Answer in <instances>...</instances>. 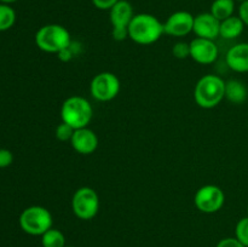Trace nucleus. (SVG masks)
Wrapping results in <instances>:
<instances>
[{
  "mask_svg": "<svg viewBox=\"0 0 248 247\" xmlns=\"http://www.w3.org/2000/svg\"><path fill=\"white\" fill-rule=\"evenodd\" d=\"M164 34V23L152 14H136L128 26V38L140 45H152Z\"/></svg>",
  "mask_w": 248,
  "mask_h": 247,
  "instance_id": "nucleus-1",
  "label": "nucleus"
},
{
  "mask_svg": "<svg viewBox=\"0 0 248 247\" xmlns=\"http://www.w3.org/2000/svg\"><path fill=\"white\" fill-rule=\"evenodd\" d=\"M228 67L236 73H248V43H239L229 48L225 56Z\"/></svg>",
  "mask_w": 248,
  "mask_h": 247,
  "instance_id": "nucleus-14",
  "label": "nucleus"
},
{
  "mask_svg": "<svg viewBox=\"0 0 248 247\" xmlns=\"http://www.w3.org/2000/svg\"><path fill=\"white\" fill-rule=\"evenodd\" d=\"M65 247H74V246H65Z\"/></svg>",
  "mask_w": 248,
  "mask_h": 247,
  "instance_id": "nucleus-31",
  "label": "nucleus"
},
{
  "mask_svg": "<svg viewBox=\"0 0 248 247\" xmlns=\"http://www.w3.org/2000/svg\"><path fill=\"white\" fill-rule=\"evenodd\" d=\"M237 16L242 19V22L245 23V26L248 27V0L240 4L239 15H237Z\"/></svg>",
  "mask_w": 248,
  "mask_h": 247,
  "instance_id": "nucleus-27",
  "label": "nucleus"
},
{
  "mask_svg": "<svg viewBox=\"0 0 248 247\" xmlns=\"http://www.w3.org/2000/svg\"><path fill=\"white\" fill-rule=\"evenodd\" d=\"M235 0H215L211 5L210 12L220 22L234 16Z\"/></svg>",
  "mask_w": 248,
  "mask_h": 247,
  "instance_id": "nucleus-17",
  "label": "nucleus"
},
{
  "mask_svg": "<svg viewBox=\"0 0 248 247\" xmlns=\"http://www.w3.org/2000/svg\"><path fill=\"white\" fill-rule=\"evenodd\" d=\"M235 1H237V2H240V4H241V2L246 1V0H235Z\"/></svg>",
  "mask_w": 248,
  "mask_h": 247,
  "instance_id": "nucleus-29",
  "label": "nucleus"
},
{
  "mask_svg": "<svg viewBox=\"0 0 248 247\" xmlns=\"http://www.w3.org/2000/svg\"><path fill=\"white\" fill-rule=\"evenodd\" d=\"M118 1H120V0H91L93 6L96 9L102 10V11H106V10L109 11Z\"/></svg>",
  "mask_w": 248,
  "mask_h": 247,
  "instance_id": "nucleus-25",
  "label": "nucleus"
},
{
  "mask_svg": "<svg viewBox=\"0 0 248 247\" xmlns=\"http://www.w3.org/2000/svg\"><path fill=\"white\" fill-rule=\"evenodd\" d=\"M235 237L242 245L248 247V216L241 218L235 227Z\"/></svg>",
  "mask_w": 248,
  "mask_h": 247,
  "instance_id": "nucleus-20",
  "label": "nucleus"
},
{
  "mask_svg": "<svg viewBox=\"0 0 248 247\" xmlns=\"http://www.w3.org/2000/svg\"><path fill=\"white\" fill-rule=\"evenodd\" d=\"M120 87V80L114 73L102 72L92 77L90 93L96 101L109 102L118 96Z\"/></svg>",
  "mask_w": 248,
  "mask_h": 247,
  "instance_id": "nucleus-8",
  "label": "nucleus"
},
{
  "mask_svg": "<svg viewBox=\"0 0 248 247\" xmlns=\"http://www.w3.org/2000/svg\"><path fill=\"white\" fill-rule=\"evenodd\" d=\"M18 1V0H0V4H6V5H11L14 2Z\"/></svg>",
  "mask_w": 248,
  "mask_h": 247,
  "instance_id": "nucleus-28",
  "label": "nucleus"
},
{
  "mask_svg": "<svg viewBox=\"0 0 248 247\" xmlns=\"http://www.w3.org/2000/svg\"><path fill=\"white\" fill-rule=\"evenodd\" d=\"M74 132H75L74 127H72L70 125H68V124L63 123L62 121V123L56 127L55 135H56V138H57L58 140H61V142H70Z\"/></svg>",
  "mask_w": 248,
  "mask_h": 247,
  "instance_id": "nucleus-21",
  "label": "nucleus"
},
{
  "mask_svg": "<svg viewBox=\"0 0 248 247\" xmlns=\"http://www.w3.org/2000/svg\"><path fill=\"white\" fill-rule=\"evenodd\" d=\"M35 44L44 52L58 53L72 44V36L65 27L50 23L38 29L35 33Z\"/></svg>",
  "mask_w": 248,
  "mask_h": 247,
  "instance_id": "nucleus-4",
  "label": "nucleus"
},
{
  "mask_svg": "<svg viewBox=\"0 0 248 247\" xmlns=\"http://www.w3.org/2000/svg\"><path fill=\"white\" fill-rule=\"evenodd\" d=\"M93 116V108L85 97L70 96L61 107V119L75 130L87 127Z\"/></svg>",
  "mask_w": 248,
  "mask_h": 247,
  "instance_id": "nucleus-3",
  "label": "nucleus"
},
{
  "mask_svg": "<svg viewBox=\"0 0 248 247\" xmlns=\"http://www.w3.org/2000/svg\"><path fill=\"white\" fill-rule=\"evenodd\" d=\"M225 202V194L222 188L213 184H206L196 190L194 203L200 212L216 213L222 210Z\"/></svg>",
  "mask_w": 248,
  "mask_h": 247,
  "instance_id": "nucleus-9",
  "label": "nucleus"
},
{
  "mask_svg": "<svg viewBox=\"0 0 248 247\" xmlns=\"http://www.w3.org/2000/svg\"><path fill=\"white\" fill-rule=\"evenodd\" d=\"M172 53L178 60H186V58L190 57V45L186 41H178L173 45Z\"/></svg>",
  "mask_w": 248,
  "mask_h": 247,
  "instance_id": "nucleus-22",
  "label": "nucleus"
},
{
  "mask_svg": "<svg viewBox=\"0 0 248 247\" xmlns=\"http://www.w3.org/2000/svg\"><path fill=\"white\" fill-rule=\"evenodd\" d=\"M220 21L216 18L211 12H202L194 18L193 31L198 38L216 40L219 36Z\"/></svg>",
  "mask_w": 248,
  "mask_h": 247,
  "instance_id": "nucleus-12",
  "label": "nucleus"
},
{
  "mask_svg": "<svg viewBox=\"0 0 248 247\" xmlns=\"http://www.w3.org/2000/svg\"><path fill=\"white\" fill-rule=\"evenodd\" d=\"M78 52L75 51V47H74V43L72 41V44H70L68 47L63 48L62 51H60V52L57 53L58 58H60L61 61H63V62H69L70 60H72L74 56H77Z\"/></svg>",
  "mask_w": 248,
  "mask_h": 247,
  "instance_id": "nucleus-24",
  "label": "nucleus"
},
{
  "mask_svg": "<svg viewBox=\"0 0 248 247\" xmlns=\"http://www.w3.org/2000/svg\"><path fill=\"white\" fill-rule=\"evenodd\" d=\"M135 15L132 4L127 0H120L109 10L111 36L114 40L123 41L128 38V26Z\"/></svg>",
  "mask_w": 248,
  "mask_h": 247,
  "instance_id": "nucleus-7",
  "label": "nucleus"
},
{
  "mask_svg": "<svg viewBox=\"0 0 248 247\" xmlns=\"http://www.w3.org/2000/svg\"><path fill=\"white\" fill-rule=\"evenodd\" d=\"M73 149L81 155H90L96 152L98 148V137L93 130L89 127H82L75 130L70 140Z\"/></svg>",
  "mask_w": 248,
  "mask_h": 247,
  "instance_id": "nucleus-13",
  "label": "nucleus"
},
{
  "mask_svg": "<svg viewBox=\"0 0 248 247\" xmlns=\"http://www.w3.org/2000/svg\"><path fill=\"white\" fill-rule=\"evenodd\" d=\"M18 223L21 229L31 236H41L52 228L53 218L50 211L43 206H29L19 215Z\"/></svg>",
  "mask_w": 248,
  "mask_h": 247,
  "instance_id": "nucleus-5",
  "label": "nucleus"
},
{
  "mask_svg": "<svg viewBox=\"0 0 248 247\" xmlns=\"http://www.w3.org/2000/svg\"><path fill=\"white\" fill-rule=\"evenodd\" d=\"M16 22V11L11 5L0 4V31H9Z\"/></svg>",
  "mask_w": 248,
  "mask_h": 247,
  "instance_id": "nucleus-19",
  "label": "nucleus"
},
{
  "mask_svg": "<svg viewBox=\"0 0 248 247\" xmlns=\"http://www.w3.org/2000/svg\"><path fill=\"white\" fill-rule=\"evenodd\" d=\"M247 216H248V206H247Z\"/></svg>",
  "mask_w": 248,
  "mask_h": 247,
  "instance_id": "nucleus-30",
  "label": "nucleus"
},
{
  "mask_svg": "<svg viewBox=\"0 0 248 247\" xmlns=\"http://www.w3.org/2000/svg\"><path fill=\"white\" fill-rule=\"evenodd\" d=\"M245 27L246 26L242 22V19L234 15V16L220 22L219 36H222L225 40H234L244 33Z\"/></svg>",
  "mask_w": 248,
  "mask_h": 247,
  "instance_id": "nucleus-16",
  "label": "nucleus"
},
{
  "mask_svg": "<svg viewBox=\"0 0 248 247\" xmlns=\"http://www.w3.org/2000/svg\"><path fill=\"white\" fill-rule=\"evenodd\" d=\"M41 245L43 247H65V236L60 229L51 228L41 235Z\"/></svg>",
  "mask_w": 248,
  "mask_h": 247,
  "instance_id": "nucleus-18",
  "label": "nucleus"
},
{
  "mask_svg": "<svg viewBox=\"0 0 248 247\" xmlns=\"http://www.w3.org/2000/svg\"><path fill=\"white\" fill-rule=\"evenodd\" d=\"M225 98V81L215 74H206L199 79L194 89V99L203 109H212Z\"/></svg>",
  "mask_w": 248,
  "mask_h": 247,
  "instance_id": "nucleus-2",
  "label": "nucleus"
},
{
  "mask_svg": "<svg viewBox=\"0 0 248 247\" xmlns=\"http://www.w3.org/2000/svg\"><path fill=\"white\" fill-rule=\"evenodd\" d=\"M72 210L75 217L81 220H90L99 211V196L93 188L81 186L77 189L72 198Z\"/></svg>",
  "mask_w": 248,
  "mask_h": 247,
  "instance_id": "nucleus-6",
  "label": "nucleus"
},
{
  "mask_svg": "<svg viewBox=\"0 0 248 247\" xmlns=\"http://www.w3.org/2000/svg\"><path fill=\"white\" fill-rule=\"evenodd\" d=\"M195 16L189 11H176L164 22V31L166 35L182 38L193 31Z\"/></svg>",
  "mask_w": 248,
  "mask_h": 247,
  "instance_id": "nucleus-10",
  "label": "nucleus"
},
{
  "mask_svg": "<svg viewBox=\"0 0 248 247\" xmlns=\"http://www.w3.org/2000/svg\"><path fill=\"white\" fill-rule=\"evenodd\" d=\"M14 162V154L9 149L0 148V169H6Z\"/></svg>",
  "mask_w": 248,
  "mask_h": 247,
  "instance_id": "nucleus-23",
  "label": "nucleus"
},
{
  "mask_svg": "<svg viewBox=\"0 0 248 247\" xmlns=\"http://www.w3.org/2000/svg\"><path fill=\"white\" fill-rule=\"evenodd\" d=\"M190 57L199 64H212L217 61L219 50L215 40L203 38H194L189 43Z\"/></svg>",
  "mask_w": 248,
  "mask_h": 247,
  "instance_id": "nucleus-11",
  "label": "nucleus"
},
{
  "mask_svg": "<svg viewBox=\"0 0 248 247\" xmlns=\"http://www.w3.org/2000/svg\"><path fill=\"white\" fill-rule=\"evenodd\" d=\"M248 97V89L241 80L232 79L225 81V98L232 104H242Z\"/></svg>",
  "mask_w": 248,
  "mask_h": 247,
  "instance_id": "nucleus-15",
  "label": "nucleus"
},
{
  "mask_svg": "<svg viewBox=\"0 0 248 247\" xmlns=\"http://www.w3.org/2000/svg\"><path fill=\"white\" fill-rule=\"evenodd\" d=\"M216 247H246L245 245H242L236 237H224V239L220 240L217 244Z\"/></svg>",
  "mask_w": 248,
  "mask_h": 247,
  "instance_id": "nucleus-26",
  "label": "nucleus"
}]
</instances>
